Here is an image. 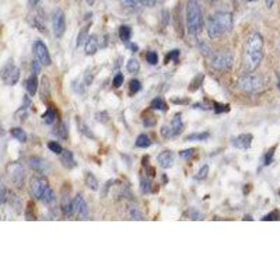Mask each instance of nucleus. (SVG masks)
I'll return each instance as SVG.
<instances>
[{
	"label": "nucleus",
	"mask_w": 280,
	"mask_h": 280,
	"mask_svg": "<svg viewBox=\"0 0 280 280\" xmlns=\"http://www.w3.org/2000/svg\"><path fill=\"white\" fill-rule=\"evenodd\" d=\"M263 59V38L259 33H251L245 39L243 51V67L246 73L258 69Z\"/></svg>",
	"instance_id": "nucleus-1"
},
{
	"label": "nucleus",
	"mask_w": 280,
	"mask_h": 280,
	"mask_svg": "<svg viewBox=\"0 0 280 280\" xmlns=\"http://www.w3.org/2000/svg\"><path fill=\"white\" fill-rule=\"evenodd\" d=\"M233 28V13L227 10H219L210 14L206 21V31L212 39H217L224 34L230 33Z\"/></svg>",
	"instance_id": "nucleus-2"
},
{
	"label": "nucleus",
	"mask_w": 280,
	"mask_h": 280,
	"mask_svg": "<svg viewBox=\"0 0 280 280\" xmlns=\"http://www.w3.org/2000/svg\"><path fill=\"white\" fill-rule=\"evenodd\" d=\"M187 30L190 35H198L203 28V13L199 0H188L185 13Z\"/></svg>",
	"instance_id": "nucleus-3"
},
{
	"label": "nucleus",
	"mask_w": 280,
	"mask_h": 280,
	"mask_svg": "<svg viewBox=\"0 0 280 280\" xmlns=\"http://www.w3.org/2000/svg\"><path fill=\"white\" fill-rule=\"evenodd\" d=\"M263 86H265L263 80L259 76H255L252 73H246V72L237 80L238 90H241L243 93H246V94H257L263 90Z\"/></svg>",
	"instance_id": "nucleus-4"
},
{
	"label": "nucleus",
	"mask_w": 280,
	"mask_h": 280,
	"mask_svg": "<svg viewBox=\"0 0 280 280\" xmlns=\"http://www.w3.org/2000/svg\"><path fill=\"white\" fill-rule=\"evenodd\" d=\"M234 63V56L230 51L227 49H222V51H217L216 54H213L210 57V66L217 70V72H225V70H230L233 67Z\"/></svg>",
	"instance_id": "nucleus-5"
},
{
	"label": "nucleus",
	"mask_w": 280,
	"mask_h": 280,
	"mask_svg": "<svg viewBox=\"0 0 280 280\" xmlns=\"http://www.w3.org/2000/svg\"><path fill=\"white\" fill-rule=\"evenodd\" d=\"M1 80H3V83L6 86H14V84L19 83V80H20V70H19V67L14 65L13 60H9L4 65V67H3V70H1Z\"/></svg>",
	"instance_id": "nucleus-6"
},
{
	"label": "nucleus",
	"mask_w": 280,
	"mask_h": 280,
	"mask_svg": "<svg viewBox=\"0 0 280 280\" xmlns=\"http://www.w3.org/2000/svg\"><path fill=\"white\" fill-rule=\"evenodd\" d=\"M52 28L56 38H62L66 31V17L60 9H55L52 13Z\"/></svg>",
	"instance_id": "nucleus-7"
},
{
	"label": "nucleus",
	"mask_w": 280,
	"mask_h": 280,
	"mask_svg": "<svg viewBox=\"0 0 280 280\" xmlns=\"http://www.w3.org/2000/svg\"><path fill=\"white\" fill-rule=\"evenodd\" d=\"M49 188V184L45 177H35L30 181V192L35 199L41 201L44 196L45 190Z\"/></svg>",
	"instance_id": "nucleus-8"
},
{
	"label": "nucleus",
	"mask_w": 280,
	"mask_h": 280,
	"mask_svg": "<svg viewBox=\"0 0 280 280\" xmlns=\"http://www.w3.org/2000/svg\"><path fill=\"white\" fill-rule=\"evenodd\" d=\"M7 175L10 181L16 185V187H21L22 182H24V177H25V172H24V168L20 163H10L7 166Z\"/></svg>",
	"instance_id": "nucleus-9"
},
{
	"label": "nucleus",
	"mask_w": 280,
	"mask_h": 280,
	"mask_svg": "<svg viewBox=\"0 0 280 280\" xmlns=\"http://www.w3.org/2000/svg\"><path fill=\"white\" fill-rule=\"evenodd\" d=\"M34 54L37 56V59L44 65V66H49L52 63V59H51V54L46 48V45L42 41H35L33 45Z\"/></svg>",
	"instance_id": "nucleus-10"
},
{
	"label": "nucleus",
	"mask_w": 280,
	"mask_h": 280,
	"mask_svg": "<svg viewBox=\"0 0 280 280\" xmlns=\"http://www.w3.org/2000/svg\"><path fill=\"white\" fill-rule=\"evenodd\" d=\"M28 166L39 175H46L51 172V164L42 157H31L28 160Z\"/></svg>",
	"instance_id": "nucleus-11"
},
{
	"label": "nucleus",
	"mask_w": 280,
	"mask_h": 280,
	"mask_svg": "<svg viewBox=\"0 0 280 280\" xmlns=\"http://www.w3.org/2000/svg\"><path fill=\"white\" fill-rule=\"evenodd\" d=\"M73 213L77 219H87L89 217V205L81 195H76L73 198Z\"/></svg>",
	"instance_id": "nucleus-12"
},
{
	"label": "nucleus",
	"mask_w": 280,
	"mask_h": 280,
	"mask_svg": "<svg viewBox=\"0 0 280 280\" xmlns=\"http://www.w3.org/2000/svg\"><path fill=\"white\" fill-rule=\"evenodd\" d=\"M252 140H254V136L251 133H241L235 137H231L230 145L240 150H248L252 145Z\"/></svg>",
	"instance_id": "nucleus-13"
},
{
	"label": "nucleus",
	"mask_w": 280,
	"mask_h": 280,
	"mask_svg": "<svg viewBox=\"0 0 280 280\" xmlns=\"http://www.w3.org/2000/svg\"><path fill=\"white\" fill-rule=\"evenodd\" d=\"M157 163H158V166L161 168L168 169V168H171L174 166L175 156H174V153H172L171 150H163V151L157 156Z\"/></svg>",
	"instance_id": "nucleus-14"
},
{
	"label": "nucleus",
	"mask_w": 280,
	"mask_h": 280,
	"mask_svg": "<svg viewBox=\"0 0 280 280\" xmlns=\"http://www.w3.org/2000/svg\"><path fill=\"white\" fill-rule=\"evenodd\" d=\"M121 4L128 9H139V7H153L158 3V0H119Z\"/></svg>",
	"instance_id": "nucleus-15"
},
{
	"label": "nucleus",
	"mask_w": 280,
	"mask_h": 280,
	"mask_svg": "<svg viewBox=\"0 0 280 280\" xmlns=\"http://www.w3.org/2000/svg\"><path fill=\"white\" fill-rule=\"evenodd\" d=\"M60 210L63 213V216H72L73 214V199L69 198V195H66V192L62 193Z\"/></svg>",
	"instance_id": "nucleus-16"
},
{
	"label": "nucleus",
	"mask_w": 280,
	"mask_h": 280,
	"mask_svg": "<svg viewBox=\"0 0 280 280\" xmlns=\"http://www.w3.org/2000/svg\"><path fill=\"white\" fill-rule=\"evenodd\" d=\"M98 48H100L98 38H97L95 35H91L89 39H87V42L84 44V52L90 56L95 55V54H97V51H98Z\"/></svg>",
	"instance_id": "nucleus-17"
},
{
	"label": "nucleus",
	"mask_w": 280,
	"mask_h": 280,
	"mask_svg": "<svg viewBox=\"0 0 280 280\" xmlns=\"http://www.w3.org/2000/svg\"><path fill=\"white\" fill-rule=\"evenodd\" d=\"M60 163L63 164V167L69 168V169L76 167V160L70 150H63V153L60 154Z\"/></svg>",
	"instance_id": "nucleus-18"
},
{
	"label": "nucleus",
	"mask_w": 280,
	"mask_h": 280,
	"mask_svg": "<svg viewBox=\"0 0 280 280\" xmlns=\"http://www.w3.org/2000/svg\"><path fill=\"white\" fill-rule=\"evenodd\" d=\"M171 129H172V133L174 136H178L182 131H184V122H182V115L181 113H175L172 116V121L169 123Z\"/></svg>",
	"instance_id": "nucleus-19"
},
{
	"label": "nucleus",
	"mask_w": 280,
	"mask_h": 280,
	"mask_svg": "<svg viewBox=\"0 0 280 280\" xmlns=\"http://www.w3.org/2000/svg\"><path fill=\"white\" fill-rule=\"evenodd\" d=\"M25 90L28 93V95H35L37 91H38V78H37V75H31L30 77L27 78L25 81Z\"/></svg>",
	"instance_id": "nucleus-20"
},
{
	"label": "nucleus",
	"mask_w": 280,
	"mask_h": 280,
	"mask_svg": "<svg viewBox=\"0 0 280 280\" xmlns=\"http://www.w3.org/2000/svg\"><path fill=\"white\" fill-rule=\"evenodd\" d=\"M150 108H151V110H154V111L166 112L168 110V105L164 98H161V97H156V98H153V101H151Z\"/></svg>",
	"instance_id": "nucleus-21"
},
{
	"label": "nucleus",
	"mask_w": 280,
	"mask_h": 280,
	"mask_svg": "<svg viewBox=\"0 0 280 280\" xmlns=\"http://www.w3.org/2000/svg\"><path fill=\"white\" fill-rule=\"evenodd\" d=\"M86 185L89 187L90 190H98L100 188V184H98V179L95 178V175L93 172H86Z\"/></svg>",
	"instance_id": "nucleus-22"
},
{
	"label": "nucleus",
	"mask_w": 280,
	"mask_h": 280,
	"mask_svg": "<svg viewBox=\"0 0 280 280\" xmlns=\"http://www.w3.org/2000/svg\"><path fill=\"white\" fill-rule=\"evenodd\" d=\"M210 137L209 132H196V133H190L189 136L185 137L187 142H203V140H207Z\"/></svg>",
	"instance_id": "nucleus-23"
},
{
	"label": "nucleus",
	"mask_w": 280,
	"mask_h": 280,
	"mask_svg": "<svg viewBox=\"0 0 280 280\" xmlns=\"http://www.w3.org/2000/svg\"><path fill=\"white\" fill-rule=\"evenodd\" d=\"M77 128H78V131H80V133L83 134V136L89 137V139H91V140H94V139H95V136H94V133H93V131H91L89 126L83 122L81 119H77Z\"/></svg>",
	"instance_id": "nucleus-24"
},
{
	"label": "nucleus",
	"mask_w": 280,
	"mask_h": 280,
	"mask_svg": "<svg viewBox=\"0 0 280 280\" xmlns=\"http://www.w3.org/2000/svg\"><path fill=\"white\" fill-rule=\"evenodd\" d=\"M151 146V139L147 136L146 133H142L137 136V139H136V147H139V149H147V147H150Z\"/></svg>",
	"instance_id": "nucleus-25"
},
{
	"label": "nucleus",
	"mask_w": 280,
	"mask_h": 280,
	"mask_svg": "<svg viewBox=\"0 0 280 280\" xmlns=\"http://www.w3.org/2000/svg\"><path fill=\"white\" fill-rule=\"evenodd\" d=\"M90 25H91V22L87 24L86 27H83L81 30H80V33H78L77 37V46H81V45H84L87 42V39H89V30H90Z\"/></svg>",
	"instance_id": "nucleus-26"
},
{
	"label": "nucleus",
	"mask_w": 280,
	"mask_h": 280,
	"mask_svg": "<svg viewBox=\"0 0 280 280\" xmlns=\"http://www.w3.org/2000/svg\"><path fill=\"white\" fill-rule=\"evenodd\" d=\"M41 202H42L44 205H46V206H52V205L55 203V192L52 190V188H51V187L45 190L44 196H42Z\"/></svg>",
	"instance_id": "nucleus-27"
},
{
	"label": "nucleus",
	"mask_w": 280,
	"mask_h": 280,
	"mask_svg": "<svg viewBox=\"0 0 280 280\" xmlns=\"http://www.w3.org/2000/svg\"><path fill=\"white\" fill-rule=\"evenodd\" d=\"M203 80H205V75H196V77L192 80V83L189 84V91H198L201 89L202 84H203Z\"/></svg>",
	"instance_id": "nucleus-28"
},
{
	"label": "nucleus",
	"mask_w": 280,
	"mask_h": 280,
	"mask_svg": "<svg viewBox=\"0 0 280 280\" xmlns=\"http://www.w3.org/2000/svg\"><path fill=\"white\" fill-rule=\"evenodd\" d=\"M132 37V28L129 25H121L119 28V38L122 39L123 42H128Z\"/></svg>",
	"instance_id": "nucleus-29"
},
{
	"label": "nucleus",
	"mask_w": 280,
	"mask_h": 280,
	"mask_svg": "<svg viewBox=\"0 0 280 280\" xmlns=\"http://www.w3.org/2000/svg\"><path fill=\"white\" fill-rule=\"evenodd\" d=\"M42 121H44L45 125H52L55 123L56 121V113L54 111V108H48L46 112L42 115Z\"/></svg>",
	"instance_id": "nucleus-30"
},
{
	"label": "nucleus",
	"mask_w": 280,
	"mask_h": 280,
	"mask_svg": "<svg viewBox=\"0 0 280 280\" xmlns=\"http://www.w3.org/2000/svg\"><path fill=\"white\" fill-rule=\"evenodd\" d=\"M11 137H14L16 140H19V142H25L27 140V133L22 131L21 128H13L10 131Z\"/></svg>",
	"instance_id": "nucleus-31"
},
{
	"label": "nucleus",
	"mask_w": 280,
	"mask_h": 280,
	"mask_svg": "<svg viewBox=\"0 0 280 280\" xmlns=\"http://www.w3.org/2000/svg\"><path fill=\"white\" fill-rule=\"evenodd\" d=\"M126 67H128V72H129V73L136 75V73H139V70H140V63H139V60H137V59L132 57V59H129V60H128V65H126Z\"/></svg>",
	"instance_id": "nucleus-32"
},
{
	"label": "nucleus",
	"mask_w": 280,
	"mask_h": 280,
	"mask_svg": "<svg viewBox=\"0 0 280 280\" xmlns=\"http://www.w3.org/2000/svg\"><path fill=\"white\" fill-rule=\"evenodd\" d=\"M49 90H51L49 80H48V77H42V81H41V98L42 100L49 97Z\"/></svg>",
	"instance_id": "nucleus-33"
},
{
	"label": "nucleus",
	"mask_w": 280,
	"mask_h": 280,
	"mask_svg": "<svg viewBox=\"0 0 280 280\" xmlns=\"http://www.w3.org/2000/svg\"><path fill=\"white\" fill-rule=\"evenodd\" d=\"M129 217L132 220H143V214L137 206H131L129 207Z\"/></svg>",
	"instance_id": "nucleus-34"
},
{
	"label": "nucleus",
	"mask_w": 280,
	"mask_h": 280,
	"mask_svg": "<svg viewBox=\"0 0 280 280\" xmlns=\"http://www.w3.org/2000/svg\"><path fill=\"white\" fill-rule=\"evenodd\" d=\"M55 133L60 137V139H67V128L65 122H60L55 129Z\"/></svg>",
	"instance_id": "nucleus-35"
},
{
	"label": "nucleus",
	"mask_w": 280,
	"mask_h": 280,
	"mask_svg": "<svg viewBox=\"0 0 280 280\" xmlns=\"http://www.w3.org/2000/svg\"><path fill=\"white\" fill-rule=\"evenodd\" d=\"M209 175V166H203L201 169L195 174V179L196 181H202V179H206Z\"/></svg>",
	"instance_id": "nucleus-36"
},
{
	"label": "nucleus",
	"mask_w": 280,
	"mask_h": 280,
	"mask_svg": "<svg viewBox=\"0 0 280 280\" xmlns=\"http://www.w3.org/2000/svg\"><path fill=\"white\" fill-rule=\"evenodd\" d=\"M213 111L216 113H225V112L230 111V107L220 104V102H213Z\"/></svg>",
	"instance_id": "nucleus-37"
},
{
	"label": "nucleus",
	"mask_w": 280,
	"mask_h": 280,
	"mask_svg": "<svg viewBox=\"0 0 280 280\" xmlns=\"http://www.w3.org/2000/svg\"><path fill=\"white\" fill-rule=\"evenodd\" d=\"M142 90V83L137 80V78H133L131 83H129V91H131V94H136V93H139Z\"/></svg>",
	"instance_id": "nucleus-38"
},
{
	"label": "nucleus",
	"mask_w": 280,
	"mask_h": 280,
	"mask_svg": "<svg viewBox=\"0 0 280 280\" xmlns=\"http://www.w3.org/2000/svg\"><path fill=\"white\" fill-rule=\"evenodd\" d=\"M262 220L263 222H276V220H280V212L279 210H273V212H270L266 216H263Z\"/></svg>",
	"instance_id": "nucleus-39"
},
{
	"label": "nucleus",
	"mask_w": 280,
	"mask_h": 280,
	"mask_svg": "<svg viewBox=\"0 0 280 280\" xmlns=\"http://www.w3.org/2000/svg\"><path fill=\"white\" fill-rule=\"evenodd\" d=\"M140 189H142V192H149V190L151 189V187H150V179H149V177L146 175V177H140Z\"/></svg>",
	"instance_id": "nucleus-40"
},
{
	"label": "nucleus",
	"mask_w": 280,
	"mask_h": 280,
	"mask_svg": "<svg viewBox=\"0 0 280 280\" xmlns=\"http://www.w3.org/2000/svg\"><path fill=\"white\" fill-rule=\"evenodd\" d=\"M48 149H49L52 153H55V154H62V153H63L62 146L59 145L57 142H49V143H48Z\"/></svg>",
	"instance_id": "nucleus-41"
},
{
	"label": "nucleus",
	"mask_w": 280,
	"mask_h": 280,
	"mask_svg": "<svg viewBox=\"0 0 280 280\" xmlns=\"http://www.w3.org/2000/svg\"><path fill=\"white\" fill-rule=\"evenodd\" d=\"M161 136H163L164 139H174V137H175L169 125H164V126L161 128Z\"/></svg>",
	"instance_id": "nucleus-42"
},
{
	"label": "nucleus",
	"mask_w": 280,
	"mask_h": 280,
	"mask_svg": "<svg viewBox=\"0 0 280 280\" xmlns=\"http://www.w3.org/2000/svg\"><path fill=\"white\" fill-rule=\"evenodd\" d=\"M275 151H276V146H273V147L269 150L268 153L265 154V158H263V164H265V166L272 164V161H273V156H275Z\"/></svg>",
	"instance_id": "nucleus-43"
},
{
	"label": "nucleus",
	"mask_w": 280,
	"mask_h": 280,
	"mask_svg": "<svg viewBox=\"0 0 280 280\" xmlns=\"http://www.w3.org/2000/svg\"><path fill=\"white\" fill-rule=\"evenodd\" d=\"M146 60H147V63H150V65H157V63H158V55H157V52H153V51L147 52Z\"/></svg>",
	"instance_id": "nucleus-44"
},
{
	"label": "nucleus",
	"mask_w": 280,
	"mask_h": 280,
	"mask_svg": "<svg viewBox=\"0 0 280 280\" xmlns=\"http://www.w3.org/2000/svg\"><path fill=\"white\" fill-rule=\"evenodd\" d=\"M171 60H174V62H178L179 60V51L178 49H174V51H171V52H168L167 56H166V62H171Z\"/></svg>",
	"instance_id": "nucleus-45"
},
{
	"label": "nucleus",
	"mask_w": 280,
	"mask_h": 280,
	"mask_svg": "<svg viewBox=\"0 0 280 280\" xmlns=\"http://www.w3.org/2000/svg\"><path fill=\"white\" fill-rule=\"evenodd\" d=\"M188 217H189L190 220H201L202 213L198 209H195V207H190L189 210H188Z\"/></svg>",
	"instance_id": "nucleus-46"
},
{
	"label": "nucleus",
	"mask_w": 280,
	"mask_h": 280,
	"mask_svg": "<svg viewBox=\"0 0 280 280\" xmlns=\"http://www.w3.org/2000/svg\"><path fill=\"white\" fill-rule=\"evenodd\" d=\"M123 80H125V77H123L122 73H116L115 77H113V80H112L113 87H115V89H119V87L123 84Z\"/></svg>",
	"instance_id": "nucleus-47"
},
{
	"label": "nucleus",
	"mask_w": 280,
	"mask_h": 280,
	"mask_svg": "<svg viewBox=\"0 0 280 280\" xmlns=\"http://www.w3.org/2000/svg\"><path fill=\"white\" fill-rule=\"evenodd\" d=\"M195 154V150L193 149H188V150H181L179 151V157L184 158V160H189L190 157Z\"/></svg>",
	"instance_id": "nucleus-48"
},
{
	"label": "nucleus",
	"mask_w": 280,
	"mask_h": 280,
	"mask_svg": "<svg viewBox=\"0 0 280 280\" xmlns=\"http://www.w3.org/2000/svg\"><path fill=\"white\" fill-rule=\"evenodd\" d=\"M0 188H1V190H0V193H1V203L6 205V203H7V193H9V192H7V188H6V185H4L3 182H1V187H0Z\"/></svg>",
	"instance_id": "nucleus-49"
},
{
	"label": "nucleus",
	"mask_w": 280,
	"mask_h": 280,
	"mask_svg": "<svg viewBox=\"0 0 280 280\" xmlns=\"http://www.w3.org/2000/svg\"><path fill=\"white\" fill-rule=\"evenodd\" d=\"M39 65H42L38 59L37 60H33L31 62V70H33V73L34 75H38L39 72H41V67H39Z\"/></svg>",
	"instance_id": "nucleus-50"
},
{
	"label": "nucleus",
	"mask_w": 280,
	"mask_h": 280,
	"mask_svg": "<svg viewBox=\"0 0 280 280\" xmlns=\"http://www.w3.org/2000/svg\"><path fill=\"white\" fill-rule=\"evenodd\" d=\"M171 101L174 102V104H182V105H188L189 104V100L188 98H171Z\"/></svg>",
	"instance_id": "nucleus-51"
},
{
	"label": "nucleus",
	"mask_w": 280,
	"mask_h": 280,
	"mask_svg": "<svg viewBox=\"0 0 280 280\" xmlns=\"http://www.w3.org/2000/svg\"><path fill=\"white\" fill-rule=\"evenodd\" d=\"M156 123V119L154 118H145V126H153Z\"/></svg>",
	"instance_id": "nucleus-52"
},
{
	"label": "nucleus",
	"mask_w": 280,
	"mask_h": 280,
	"mask_svg": "<svg viewBox=\"0 0 280 280\" xmlns=\"http://www.w3.org/2000/svg\"><path fill=\"white\" fill-rule=\"evenodd\" d=\"M129 49L133 51V52H137V51H139V46L136 44H129Z\"/></svg>",
	"instance_id": "nucleus-53"
},
{
	"label": "nucleus",
	"mask_w": 280,
	"mask_h": 280,
	"mask_svg": "<svg viewBox=\"0 0 280 280\" xmlns=\"http://www.w3.org/2000/svg\"><path fill=\"white\" fill-rule=\"evenodd\" d=\"M41 0H30L28 1V4L31 6V7H35V6H38V3H39Z\"/></svg>",
	"instance_id": "nucleus-54"
},
{
	"label": "nucleus",
	"mask_w": 280,
	"mask_h": 280,
	"mask_svg": "<svg viewBox=\"0 0 280 280\" xmlns=\"http://www.w3.org/2000/svg\"><path fill=\"white\" fill-rule=\"evenodd\" d=\"M265 3H266V6H268L269 9L273 6V0H265Z\"/></svg>",
	"instance_id": "nucleus-55"
},
{
	"label": "nucleus",
	"mask_w": 280,
	"mask_h": 280,
	"mask_svg": "<svg viewBox=\"0 0 280 280\" xmlns=\"http://www.w3.org/2000/svg\"><path fill=\"white\" fill-rule=\"evenodd\" d=\"M243 220H249V222H251V220H252V217H251V216H244V219H243Z\"/></svg>",
	"instance_id": "nucleus-56"
},
{
	"label": "nucleus",
	"mask_w": 280,
	"mask_h": 280,
	"mask_svg": "<svg viewBox=\"0 0 280 280\" xmlns=\"http://www.w3.org/2000/svg\"><path fill=\"white\" fill-rule=\"evenodd\" d=\"M245 1H248V3H254V1H257V0H245Z\"/></svg>",
	"instance_id": "nucleus-57"
},
{
	"label": "nucleus",
	"mask_w": 280,
	"mask_h": 280,
	"mask_svg": "<svg viewBox=\"0 0 280 280\" xmlns=\"http://www.w3.org/2000/svg\"><path fill=\"white\" fill-rule=\"evenodd\" d=\"M209 1H216V0H209Z\"/></svg>",
	"instance_id": "nucleus-58"
},
{
	"label": "nucleus",
	"mask_w": 280,
	"mask_h": 280,
	"mask_svg": "<svg viewBox=\"0 0 280 280\" xmlns=\"http://www.w3.org/2000/svg\"><path fill=\"white\" fill-rule=\"evenodd\" d=\"M279 196H280V189H279Z\"/></svg>",
	"instance_id": "nucleus-59"
}]
</instances>
